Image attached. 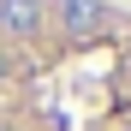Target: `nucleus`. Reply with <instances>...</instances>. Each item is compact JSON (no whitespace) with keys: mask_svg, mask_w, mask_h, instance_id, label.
I'll use <instances>...</instances> for the list:
<instances>
[{"mask_svg":"<svg viewBox=\"0 0 131 131\" xmlns=\"http://www.w3.org/2000/svg\"><path fill=\"white\" fill-rule=\"evenodd\" d=\"M0 131H131L125 0H0Z\"/></svg>","mask_w":131,"mask_h":131,"instance_id":"f257e3e1","label":"nucleus"}]
</instances>
